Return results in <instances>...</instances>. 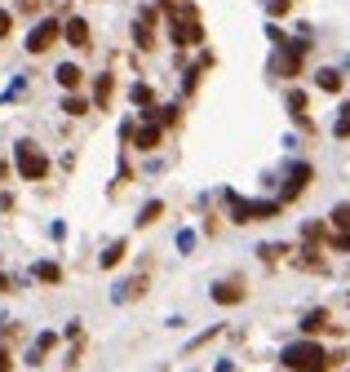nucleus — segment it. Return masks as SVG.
Returning <instances> with one entry per match:
<instances>
[{"label":"nucleus","mask_w":350,"mask_h":372,"mask_svg":"<svg viewBox=\"0 0 350 372\" xmlns=\"http://www.w3.org/2000/svg\"><path fill=\"white\" fill-rule=\"evenodd\" d=\"M279 359H284V368L288 372H328L332 368V354L320 346V342H293V346H284V354H279Z\"/></svg>","instance_id":"obj_1"},{"label":"nucleus","mask_w":350,"mask_h":372,"mask_svg":"<svg viewBox=\"0 0 350 372\" xmlns=\"http://www.w3.org/2000/svg\"><path fill=\"white\" fill-rule=\"evenodd\" d=\"M13 164H18V173H23L27 182H40V178L49 173V156H45L36 142H18V146H13Z\"/></svg>","instance_id":"obj_2"},{"label":"nucleus","mask_w":350,"mask_h":372,"mask_svg":"<svg viewBox=\"0 0 350 372\" xmlns=\"http://www.w3.org/2000/svg\"><path fill=\"white\" fill-rule=\"evenodd\" d=\"M279 213V204H262V199H240V195H231V217L235 222H266V217H275Z\"/></svg>","instance_id":"obj_3"},{"label":"nucleus","mask_w":350,"mask_h":372,"mask_svg":"<svg viewBox=\"0 0 350 372\" xmlns=\"http://www.w3.org/2000/svg\"><path fill=\"white\" fill-rule=\"evenodd\" d=\"M62 40V23L58 18H45V23H36L31 27V36H27V54H45L49 45H58Z\"/></svg>","instance_id":"obj_4"},{"label":"nucleus","mask_w":350,"mask_h":372,"mask_svg":"<svg viewBox=\"0 0 350 372\" xmlns=\"http://www.w3.org/2000/svg\"><path fill=\"white\" fill-rule=\"evenodd\" d=\"M169 36H173L177 49H191V45H204V27H199V23H177V18H173Z\"/></svg>","instance_id":"obj_5"},{"label":"nucleus","mask_w":350,"mask_h":372,"mask_svg":"<svg viewBox=\"0 0 350 372\" xmlns=\"http://www.w3.org/2000/svg\"><path fill=\"white\" fill-rule=\"evenodd\" d=\"M248 293H244V279H222V284H213V301L218 306H240Z\"/></svg>","instance_id":"obj_6"},{"label":"nucleus","mask_w":350,"mask_h":372,"mask_svg":"<svg viewBox=\"0 0 350 372\" xmlns=\"http://www.w3.org/2000/svg\"><path fill=\"white\" fill-rule=\"evenodd\" d=\"M62 40L71 45V49H89V23H85V18L62 23Z\"/></svg>","instance_id":"obj_7"},{"label":"nucleus","mask_w":350,"mask_h":372,"mask_svg":"<svg viewBox=\"0 0 350 372\" xmlns=\"http://www.w3.org/2000/svg\"><path fill=\"white\" fill-rule=\"evenodd\" d=\"M310 178H315V168H310V164H297V168H293V178H288V186H284V204L306 191V182H310Z\"/></svg>","instance_id":"obj_8"},{"label":"nucleus","mask_w":350,"mask_h":372,"mask_svg":"<svg viewBox=\"0 0 350 372\" xmlns=\"http://www.w3.org/2000/svg\"><path fill=\"white\" fill-rule=\"evenodd\" d=\"M293 266H302V270H315V275H324V270H328V262L320 257V248H315V244H306V248H297V257H293Z\"/></svg>","instance_id":"obj_9"},{"label":"nucleus","mask_w":350,"mask_h":372,"mask_svg":"<svg viewBox=\"0 0 350 372\" xmlns=\"http://www.w3.org/2000/svg\"><path fill=\"white\" fill-rule=\"evenodd\" d=\"M160 138H164L160 124H142L138 133H133V146H138V151H156V146H160Z\"/></svg>","instance_id":"obj_10"},{"label":"nucleus","mask_w":350,"mask_h":372,"mask_svg":"<svg viewBox=\"0 0 350 372\" xmlns=\"http://www.w3.org/2000/svg\"><path fill=\"white\" fill-rule=\"evenodd\" d=\"M58 346V332H40L36 337V346H31V354H27V364H45V354Z\"/></svg>","instance_id":"obj_11"},{"label":"nucleus","mask_w":350,"mask_h":372,"mask_svg":"<svg viewBox=\"0 0 350 372\" xmlns=\"http://www.w3.org/2000/svg\"><path fill=\"white\" fill-rule=\"evenodd\" d=\"M288 111H293V120L302 124V129H310V115H306V93H302V89H288Z\"/></svg>","instance_id":"obj_12"},{"label":"nucleus","mask_w":350,"mask_h":372,"mask_svg":"<svg viewBox=\"0 0 350 372\" xmlns=\"http://www.w3.org/2000/svg\"><path fill=\"white\" fill-rule=\"evenodd\" d=\"M111 89H115V80H111V76H98V84H93V107H98V111L111 107Z\"/></svg>","instance_id":"obj_13"},{"label":"nucleus","mask_w":350,"mask_h":372,"mask_svg":"<svg viewBox=\"0 0 350 372\" xmlns=\"http://www.w3.org/2000/svg\"><path fill=\"white\" fill-rule=\"evenodd\" d=\"M80 80H85V71H80L76 62H62L58 66V84H62V89H80Z\"/></svg>","instance_id":"obj_14"},{"label":"nucleus","mask_w":350,"mask_h":372,"mask_svg":"<svg viewBox=\"0 0 350 372\" xmlns=\"http://www.w3.org/2000/svg\"><path fill=\"white\" fill-rule=\"evenodd\" d=\"M324 328H328V310H306V315H302V332H306V337L324 332Z\"/></svg>","instance_id":"obj_15"},{"label":"nucleus","mask_w":350,"mask_h":372,"mask_svg":"<svg viewBox=\"0 0 350 372\" xmlns=\"http://www.w3.org/2000/svg\"><path fill=\"white\" fill-rule=\"evenodd\" d=\"M40 284H62V266L58 262H36V270H31Z\"/></svg>","instance_id":"obj_16"},{"label":"nucleus","mask_w":350,"mask_h":372,"mask_svg":"<svg viewBox=\"0 0 350 372\" xmlns=\"http://www.w3.org/2000/svg\"><path fill=\"white\" fill-rule=\"evenodd\" d=\"M315 84H320L324 93H342V71H332V66H324V71L315 76Z\"/></svg>","instance_id":"obj_17"},{"label":"nucleus","mask_w":350,"mask_h":372,"mask_svg":"<svg viewBox=\"0 0 350 372\" xmlns=\"http://www.w3.org/2000/svg\"><path fill=\"white\" fill-rule=\"evenodd\" d=\"M124 252H129V244H124V240H115V244H107V252H103V270H111V266H120V262H124Z\"/></svg>","instance_id":"obj_18"},{"label":"nucleus","mask_w":350,"mask_h":372,"mask_svg":"<svg viewBox=\"0 0 350 372\" xmlns=\"http://www.w3.org/2000/svg\"><path fill=\"white\" fill-rule=\"evenodd\" d=\"M129 98H133L138 107H146V111L156 107V89H151V84H133V89H129Z\"/></svg>","instance_id":"obj_19"},{"label":"nucleus","mask_w":350,"mask_h":372,"mask_svg":"<svg viewBox=\"0 0 350 372\" xmlns=\"http://www.w3.org/2000/svg\"><path fill=\"white\" fill-rule=\"evenodd\" d=\"M142 293H146V275H138V279H129V284H124V289L115 293V297H120V301H138Z\"/></svg>","instance_id":"obj_20"},{"label":"nucleus","mask_w":350,"mask_h":372,"mask_svg":"<svg viewBox=\"0 0 350 372\" xmlns=\"http://www.w3.org/2000/svg\"><path fill=\"white\" fill-rule=\"evenodd\" d=\"M160 217H164V204H160V199H151V204H142L138 226H151V222H160Z\"/></svg>","instance_id":"obj_21"},{"label":"nucleus","mask_w":350,"mask_h":372,"mask_svg":"<svg viewBox=\"0 0 350 372\" xmlns=\"http://www.w3.org/2000/svg\"><path fill=\"white\" fill-rule=\"evenodd\" d=\"M332 226H337V235H350V204H337L332 209V217H328Z\"/></svg>","instance_id":"obj_22"},{"label":"nucleus","mask_w":350,"mask_h":372,"mask_svg":"<svg viewBox=\"0 0 350 372\" xmlns=\"http://www.w3.org/2000/svg\"><path fill=\"white\" fill-rule=\"evenodd\" d=\"M288 9H293V0H266V13H271V18H284Z\"/></svg>","instance_id":"obj_23"},{"label":"nucleus","mask_w":350,"mask_h":372,"mask_svg":"<svg viewBox=\"0 0 350 372\" xmlns=\"http://www.w3.org/2000/svg\"><path fill=\"white\" fill-rule=\"evenodd\" d=\"M62 111H66V115H85V111H89V103H85V98H66Z\"/></svg>","instance_id":"obj_24"},{"label":"nucleus","mask_w":350,"mask_h":372,"mask_svg":"<svg viewBox=\"0 0 350 372\" xmlns=\"http://www.w3.org/2000/svg\"><path fill=\"white\" fill-rule=\"evenodd\" d=\"M337 138H350V103L342 107V120H337Z\"/></svg>","instance_id":"obj_25"},{"label":"nucleus","mask_w":350,"mask_h":372,"mask_svg":"<svg viewBox=\"0 0 350 372\" xmlns=\"http://www.w3.org/2000/svg\"><path fill=\"white\" fill-rule=\"evenodd\" d=\"M9 31H13V13H9V9H0V40H5Z\"/></svg>","instance_id":"obj_26"},{"label":"nucleus","mask_w":350,"mask_h":372,"mask_svg":"<svg viewBox=\"0 0 350 372\" xmlns=\"http://www.w3.org/2000/svg\"><path fill=\"white\" fill-rule=\"evenodd\" d=\"M0 372H13V354H9V346H0Z\"/></svg>","instance_id":"obj_27"},{"label":"nucleus","mask_w":350,"mask_h":372,"mask_svg":"<svg viewBox=\"0 0 350 372\" xmlns=\"http://www.w3.org/2000/svg\"><path fill=\"white\" fill-rule=\"evenodd\" d=\"M40 9V0H18V13H36Z\"/></svg>","instance_id":"obj_28"},{"label":"nucleus","mask_w":350,"mask_h":372,"mask_svg":"<svg viewBox=\"0 0 350 372\" xmlns=\"http://www.w3.org/2000/svg\"><path fill=\"white\" fill-rule=\"evenodd\" d=\"M0 293H9V275H0Z\"/></svg>","instance_id":"obj_29"}]
</instances>
